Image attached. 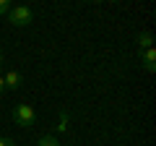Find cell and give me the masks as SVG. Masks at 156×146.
Wrapping results in <instances>:
<instances>
[{
  "label": "cell",
  "mask_w": 156,
  "mask_h": 146,
  "mask_svg": "<svg viewBox=\"0 0 156 146\" xmlns=\"http://www.w3.org/2000/svg\"><path fill=\"white\" fill-rule=\"evenodd\" d=\"M5 91V81H3V76H0V94Z\"/></svg>",
  "instance_id": "10"
},
{
  "label": "cell",
  "mask_w": 156,
  "mask_h": 146,
  "mask_svg": "<svg viewBox=\"0 0 156 146\" xmlns=\"http://www.w3.org/2000/svg\"><path fill=\"white\" fill-rule=\"evenodd\" d=\"M8 18H11L13 26H29L34 21V11L29 5H16V8L8 11Z\"/></svg>",
  "instance_id": "2"
},
{
  "label": "cell",
  "mask_w": 156,
  "mask_h": 146,
  "mask_svg": "<svg viewBox=\"0 0 156 146\" xmlns=\"http://www.w3.org/2000/svg\"><path fill=\"white\" fill-rule=\"evenodd\" d=\"M8 11H11V3H8V0H0V16L8 13Z\"/></svg>",
  "instance_id": "8"
},
{
  "label": "cell",
  "mask_w": 156,
  "mask_h": 146,
  "mask_svg": "<svg viewBox=\"0 0 156 146\" xmlns=\"http://www.w3.org/2000/svg\"><path fill=\"white\" fill-rule=\"evenodd\" d=\"M140 63H143V68L148 73L156 71V50L154 47H148V50H143V55H140Z\"/></svg>",
  "instance_id": "3"
},
{
  "label": "cell",
  "mask_w": 156,
  "mask_h": 146,
  "mask_svg": "<svg viewBox=\"0 0 156 146\" xmlns=\"http://www.w3.org/2000/svg\"><path fill=\"white\" fill-rule=\"evenodd\" d=\"M138 47H140V50H148V47H154V45H151V34H148V31L138 34Z\"/></svg>",
  "instance_id": "5"
},
{
  "label": "cell",
  "mask_w": 156,
  "mask_h": 146,
  "mask_svg": "<svg viewBox=\"0 0 156 146\" xmlns=\"http://www.w3.org/2000/svg\"><path fill=\"white\" fill-rule=\"evenodd\" d=\"M11 115H13V120H16V125H23V128H31V125L37 123V112H34L29 104H16Z\"/></svg>",
  "instance_id": "1"
},
{
  "label": "cell",
  "mask_w": 156,
  "mask_h": 146,
  "mask_svg": "<svg viewBox=\"0 0 156 146\" xmlns=\"http://www.w3.org/2000/svg\"><path fill=\"white\" fill-rule=\"evenodd\" d=\"M0 65H3V52H0Z\"/></svg>",
  "instance_id": "11"
},
{
  "label": "cell",
  "mask_w": 156,
  "mask_h": 146,
  "mask_svg": "<svg viewBox=\"0 0 156 146\" xmlns=\"http://www.w3.org/2000/svg\"><path fill=\"white\" fill-rule=\"evenodd\" d=\"M0 146H16V141L8 138V136H3V138H0Z\"/></svg>",
  "instance_id": "9"
},
{
  "label": "cell",
  "mask_w": 156,
  "mask_h": 146,
  "mask_svg": "<svg viewBox=\"0 0 156 146\" xmlns=\"http://www.w3.org/2000/svg\"><path fill=\"white\" fill-rule=\"evenodd\" d=\"M3 81H5V89H13V91H16L18 89V86H21V73H18V71H8L5 73V76H3Z\"/></svg>",
  "instance_id": "4"
},
{
  "label": "cell",
  "mask_w": 156,
  "mask_h": 146,
  "mask_svg": "<svg viewBox=\"0 0 156 146\" xmlns=\"http://www.w3.org/2000/svg\"><path fill=\"white\" fill-rule=\"evenodd\" d=\"M57 130H60V133L68 130V112H60V125H57Z\"/></svg>",
  "instance_id": "7"
},
{
  "label": "cell",
  "mask_w": 156,
  "mask_h": 146,
  "mask_svg": "<svg viewBox=\"0 0 156 146\" xmlns=\"http://www.w3.org/2000/svg\"><path fill=\"white\" fill-rule=\"evenodd\" d=\"M37 146H60V144H57V138H55V136H42Z\"/></svg>",
  "instance_id": "6"
}]
</instances>
